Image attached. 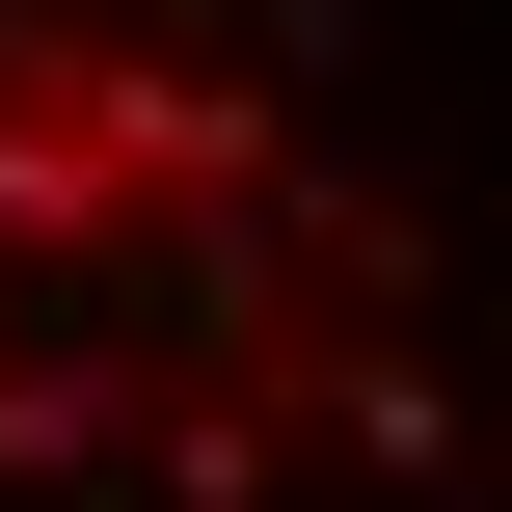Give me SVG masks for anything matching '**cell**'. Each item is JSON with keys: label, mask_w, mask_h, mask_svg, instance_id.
I'll return each instance as SVG.
<instances>
[{"label": "cell", "mask_w": 512, "mask_h": 512, "mask_svg": "<svg viewBox=\"0 0 512 512\" xmlns=\"http://www.w3.org/2000/svg\"><path fill=\"white\" fill-rule=\"evenodd\" d=\"M378 378V189L243 0H0V512H243Z\"/></svg>", "instance_id": "6da1fadb"}]
</instances>
